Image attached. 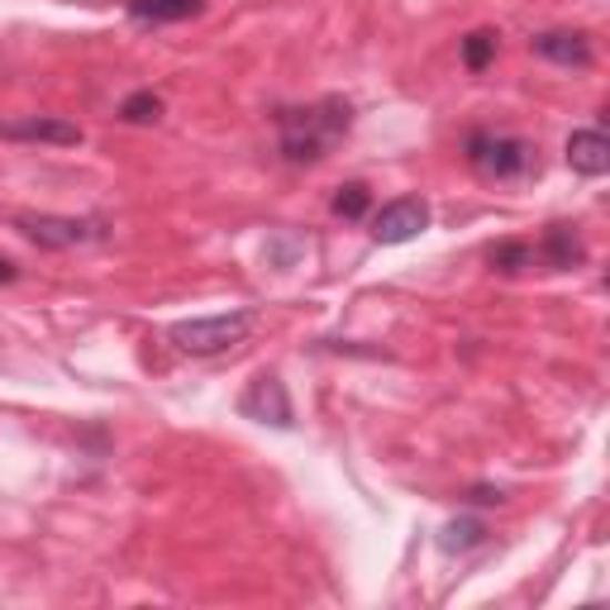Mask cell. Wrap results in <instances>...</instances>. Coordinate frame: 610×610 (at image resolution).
Listing matches in <instances>:
<instances>
[{
	"instance_id": "cell-1",
	"label": "cell",
	"mask_w": 610,
	"mask_h": 610,
	"mask_svg": "<svg viewBox=\"0 0 610 610\" xmlns=\"http://www.w3.org/2000/svg\"><path fill=\"white\" fill-rule=\"evenodd\" d=\"M277 130H282V157L286 163L311 167L348 139L353 105L344 101V95H325V101L301 105V110H277Z\"/></svg>"
},
{
	"instance_id": "cell-2",
	"label": "cell",
	"mask_w": 610,
	"mask_h": 610,
	"mask_svg": "<svg viewBox=\"0 0 610 610\" xmlns=\"http://www.w3.org/2000/svg\"><path fill=\"white\" fill-rule=\"evenodd\" d=\"M468 163L481 176H491V182H520V176H535L539 172V153H535V143L520 139V134L477 130L468 139Z\"/></svg>"
},
{
	"instance_id": "cell-3",
	"label": "cell",
	"mask_w": 610,
	"mask_h": 610,
	"mask_svg": "<svg viewBox=\"0 0 610 610\" xmlns=\"http://www.w3.org/2000/svg\"><path fill=\"white\" fill-rule=\"evenodd\" d=\"M253 329V311H230V315H201V319H176L167 339L191 353V358H211V353H230L244 344Z\"/></svg>"
},
{
	"instance_id": "cell-4",
	"label": "cell",
	"mask_w": 610,
	"mask_h": 610,
	"mask_svg": "<svg viewBox=\"0 0 610 610\" xmlns=\"http://www.w3.org/2000/svg\"><path fill=\"white\" fill-rule=\"evenodd\" d=\"M14 230L24 238H34L39 248H82V244H95L105 234L101 220H72V215H20Z\"/></svg>"
},
{
	"instance_id": "cell-5",
	"label": "cell",
	"mask_w": 610,
	"mask_h": 610,
	"mask_svg": "<svg viewBox=\"0 0 610 610\" xmlns=\"http://www.w3.org/2000/svg\"><path fill=\"white\" fill-rule=\"evenodd\" d=\"M238 410L258 425H272V429H292L296 425V410H292V396H286V382L277 373H263L253 377V387L238 400Z\"/></svg>"
},
{
	"instance_id": "cell-6",
	"label": "cell",
	"mask_w": 610,
	"mask_h": 610,
	"mask_svg": "<svg viewBox=\"0 0 610 610\" xmlns=\"http://www.w3.org/2000/svg\"><path fill=\"white\" fill-rule=\"evenodd\" d=\"M429 230V205L420 196H400L392 205H382V215L373 220V238L377 244H410Z\"/></svg>"
},
{
	"instance_id": "cell-7",
	"label": "cell",
	"mask_w": 610,
	"mask_h": 610,
	"mask_svg": "<svg viewBox=\"0 0 610 610\" xmlns=\"http://www.w3.org/2000/svg\"><path fill=\"white\" fill-rule=\"evenodd\" d=\"M529 48L539 58L558 62V68H591V39L577 34V29H549V34H539Z\"/></svg>"
},
{
	"instance_id": "cell-8",
	"label": "cell",
	"mask_w": 610,
	"mask_h": 610,
	"mask_svg": "<svg viewBox=\"0 0 610 610\" xmlns=\"http://www.w3.org/2000/svg\"><path fill=\"white\" fill-rule=\"evenodd\" d=\"M568 167L582 176H606L610 172V139L601 130H572L568 139Z\"/></svg>"
},
{
	"instance_id": "cell-9",
	"label": "cell",
	"mask_w": 610,
	"mask_h": 610,
	"mask_svg": "<svg viewBox=\"0 0 610 610\" xmlns=\"http://www.w3.org/2000/svg\"><path fill=\"white\" fill-rule=\"evenodd\" d=\"M535 258H543L553 272H568V267H577V263L587 258V244H582V234H577L572 224H549Z\"/></svg>"
},
{
	"instance_id": "cell-10",
	"label": "cell",
	"mask_w": 610,
	"mask_h": 610,
	"mask_svg": "<svg viewBox=\"0 0 610 610\" xmlns=\"http://www.w3.org/2000/svg\"><path fill=\"white\" fill-rule=\"evenodd\" d=\"M0 139H20V143H82V130L68 120H20V124H0Z\"/></svg>"
},
{
	"instance_id": "cell-11",
	"label": "cell",
	"mask_w": 610,
	"mask_h": 610,
	"mask_svg": "<svg viewBox=\"0 0 610 610\" xmlns=\"http://www.w3.org/2000/svg\"><path fill=\"white\" fill-rule=\"evenodd\" d=\"M205 10V0H130V14L139 24H182L196 20Z\"/></svg>"
},
{
	"instance_id": "cell-12",
	"label": "cell",
	"mask_w": 610,
	"mask_h": 610,
	"mask_svg": "<svg viewBox=\"0 0 610 610\" xmlns=\"http://www.w3.org/2000/svg\"><path fill=\"white\" fill-rule=\"evenodd\" d=\"M487 543V525L472 520V516H462V520H448L444 525V535H439V549L444 553H472Z\"/></svg>"
},
{
	"instance_id": "cell-13",
	"label": "cell",
	"mask_w": 610,
	"mask_h": 610,
	"mask_svg": "<svg viewBox=\"0 0 610 610\" xmlns=\"http://www.w3.org/2000/svg\"><path fill=\"white\" fill-rule=\"evenodd\" d=\"M120 120L124 124H157L163 120V95L157 91H134L120 101Z\"/></svg>"
},
{
	"instance_id": "cell-14",
	"label": "cell",
	"mask_w": 610,
	"mask_h": 610,
	"mask_svg": "<svg viewBox=\"0 0 610 610\" xmlns=\"http://www.w3.org/2000/svg\"><path fill=\"white\" fill-rule=\"evenodd\" d=\"M491 267L506 272V277H520L525 267H535V248H529L525 238H506V244L491 248Z\"/></svg>"
},
{
	"instance_id": "cell-15",
	"label": "cell",
	"mask_w": 610,
	"mask_h": 610,
	"mask_svg": "<svg viewBox=\"0 0 610 610\" xmlns=\"http://www.w3.org/2000/svg\"><path fill=\"white\" fill-rule=\"evenodd\" d=\"M496 48H501V34H496V29H477V34L462 39V62H468L472 72H487L496 62Z\"/></svg>"
},
{
	"instance_id": "cell-16",
	"label": "cell",
	"mask_w": 610,
	"mask_h": 610,
	"mask_svg": "<svg viewBox=\"0 0 610 610\" xmlns=\"http://www.w3.org/2000/svg\"><path fill=\"white\" fill-rule=\"evenodd\" d=\"M329 205H334V215H339V220H363L367 205H373V191H367L363 182H348V186L334 191Z\"/></svg>"
},
{
	"instance_id": "cell-17",
	"label": "cell",
	"mask_w": 610,
	"mask_h": 610,
	"mask_svg": "<svg viewBox=\"0 0 610 610\" xmlns=\"http://www.w3.org/2000/svg\"><path fill=\"white\" fill-rule=\"evenodd\" d=\"M468 501H472V506H501V501H506V491H501V487H472V491H468Z\"/></svg>"
},
{
	"instance_id": "cell-18",
	"label": "cell",
	"mask_w": 610,
	"mask_h": 610,
	"mask_svg": "<svg viewBox=\"0 0 610 610\" xmlns=\"http://www.w3.org/2000/svg\"><path fill=\"white\" fill-rule=\"evenodd\" d=\"M14 277H20V272H14V263L0 258V282H14Z\"/></svg>"
}]
</instances>
